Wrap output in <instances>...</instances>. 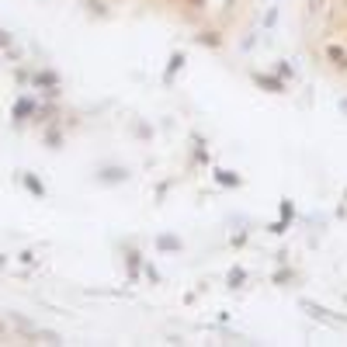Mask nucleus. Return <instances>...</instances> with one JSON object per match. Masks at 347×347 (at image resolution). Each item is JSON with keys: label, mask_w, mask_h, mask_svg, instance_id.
<instances>
[{"label": "nucleus", "mask_w": 347, "mask_h": 347, "mask_svg": "<svg viewBox=\"0 0 347 347\" xmlns=\"http://www.w3.org/2000/svg\"><path fill=\"white\" fill-rule=\"evenodd\" d=\"M330 59H333L337 66H347V52H340V49H330Z\"/></svg>", "instance_id": "nucleus-1"}, {"label": "nucleus", "mask_w": 347, "mask_h": 347, "mask_svg": "<svg viewBox=\"0 0 347 347\" xmlns=\"http://www.w3.org/2000/svg\"><path fill=\"white\" fill-rule=\"evenodd\" d=\"M320 4H323V0H309V7H312V11H320Z\"/></svg>", "instance_id": "nucleus-3"}, {"label": "nucleus", "mask_w": 347, "mask_h": 347, "mask_svg": "<svg viewBox=\"0 0 347 347\" xmlns=\"http://www.w3.org/2000/svg\"><path fill=\"white\" fill-rule=\"evenodd\" d=\"M160 247H163V250H170V247L177 250V240H170V236H163V240H160Z\"/></svg>", "instance_id": "nucleus-2"}]
</instances>
